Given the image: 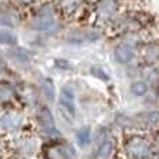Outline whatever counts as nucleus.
<instances>
[{"mask_svg":"<svg viewBox=\"0 0 159 159\" xmlns=\"http://www.w3.org/2000/svg\"><path fill=\"white\" fill-rule=\"evenodd\" d=\"M154 149V141L143 133H130L121 145V152L126 159H151Z\"/></svg>","mask_w":159,"mask_h":159,"instance_id":"f257e3e1","label":"nucleus"},{"mask_svg":"<svg viewBox=\"0 0 159 159\" xmlns=\"http://www.w3.org/2000/svg\"><path fill=\"white\" fill-rule=\"evenodd\" d=\"M13 149L17 158H32L36 157L41 151V143L39 138L30 133H21L16 137L13 143Z\"/></svg>","mask_w":159,"mask_h":159,"instance_id":"f03ea898","label":"nucleus"},{"mask_svg":"<svg viewBox=\"0 0 159 159\" xmlns=\"http://www.w3.org/2000/svg\"><path fill=\"white\" fill-rule=\"evenodd\" d=\"M27 124V117L18 109L6 110L0 115V130L8 134H21Z\"/></svg>","mask_w":159,"mask_h":159,"instance_id":"7ed1b4c3","label":"nucleus"},{"mask_svg":"<svg viewBox=\"0 0 159 159\" xmlns=\"http://www.w3.org/2000/svg\"><path fill=\"white\" fill-rule=\"evenodd\" d=\"M46 159H75L77 148L73 143L69 141H59L48 145L45 151Z\"/></svg>","mask_w":159,"mask_h":159,"instance_id":"20e7f679","label":"nucleus"},{"mask_svg":"<svg viewBox=\"0 0 159 159\" xmlns=\"http://www.w3.org/2000/svg\"><path fill=\"white\" fill-rule=\"evenodd\" d=\"M38 123H39V130L42 134L46 135L48 138H56L59 135V130L56 127V121L53 117L52 110L48 106H42L38 110Z\"/></svg>","mask_w":159,"mask_h":159,"instance_id":"39448f33","label":"nucleus"},{"mask_svg":"<svg viewBox=\"0 0 159 159\" xmlns=\"http://www.w3.org/2000/svg\"><path fill=\"white\" fill-rule=\"evenodd\" d=\"M31 25L34 30H38L41 32H50V30L56 27L52 10L49 7H43L36 16H34V18L31 20Z\"/></svg>","mask_w":159,"mask_h":159,"instance_id":"423d86ee","label":"nucleus"},{"mask_svg":"<svg viewBox=\"0 0 159 159\" xmlns=\"http://www.w3.org/2000/svg\"><path fill=\"white\" fill-rule=\"evenodd\" d=\"M59 105L60 109L67 117L73 119L75 116V93L71 87L66 85L61 88L59 95Z\"/></svg>","mask_w":159,"mask_h":159,"instance_id":"0eeeda50","label":"nucleus"},{"mask_svg":"<svg viewBox=\"0 0 159 159\" xmlns=\"http://www.w3.org/2000/svg\"><path fill=\"white\" fill-rule=\"evenodd\" d=\"M137 121L143 130H155L159 127V110L151 109L137 115Z\"/></svg>","mask_w":159,"mask_h":159,"instance_id":"6e6552de","label":"nucleus"},{"mask_svg":"<svg viewBox=\"0 0 159 159\" xmlns=\"http://www.w3.org/2000/svg\"><path fill=\"white\" fill-rule=\"evenodd\" d=\"M119 8L117 0H99L95 7V13L99 18H110Z\"/></svg>","mask_w":159,"mask_h":159,"instance_id":"1a4fd4ad","label":"nucleus"},{"mask_svg":"<svg viewBox=\"0 0 159 159\" xmlns=\"http://www.w3.org/2000/svg\"><path fill=\"white\" fill-rule=\"evenodd\" d=\"M113 56H115V60L117 61L119 64H129L133 61L135 53L133 46L127 43H120L116 46L115 52H113Z\"/></svg>","mask_w":159,"mask_h":159,"instance_id":"9d476101","label":"nucleus"},{"mask_svg":"<svg viewBox=\"0 0 159 159\" xmlns=\"http://www.w3.org/2000/svg\"><path fill=\"white\" fill-rule=\"evenodd\" d=\"M115 152V143L112 137H107L95 147V159H110Z\"/></svg>","mask_w":159,"mask_h":159,"instance_id":"9b49d317","label":"nucleus"},{"mask_svg":"<svg viewBox=\"0 0 159 159\" xmlns=\"http://www.w3.org/2000/svg\"><path fill=\"white\" fill-rule=\"evenodd\" d=\"M75 141L81 148L88 147L92 143V131H91V127H81L75 131Z\"/></svg>","mask_w":159,"mask_h":159,"instance_id":"f8f14e48","label":"nucleus"},{"mask_svg":"<svg viewBox=\"0 0 159 159\" xmlns=\"http://www.w3.org/2000/svg\"><path fill=\"white\" fill-rule=\"evenodd\" d=\"M148 89H149V85L144 80H135V81H133L130 84V92L134 96H138V98L145 96L148 93Z\"/></svg>","mask_w":159,"mask_h":159,"instance_id":"ddd939ff","label":"nucleus"},{"mask_svg":"<svg viewBox=\"0 0 159 159\" xmlns=\"http://www.w3.org/2000/svg\"><path fill=\"white\" fill-rule=\"evenodd\" d=\"M16 96V88L10 82H0V101H10Z\"/></svg>","mask_w":159,"mask_h":159,"instance_id":"4468645a","label":"nucleus"},{"mask_svg":"<svg viewBox=\"0 0 159 159\" xmlns=\"http://www.w3.org/2000/svg\"><path fill=\"white\" fill-rule=\"evenodd\" d=\"M41 91L48 101H53L55 99V84H53V80L45 78L41 84Z\"/></svg>","mask_w":159,"mask_h":159,"instance_id":"2eb2a0df","label":"nucleus"},{"mask_svg":"<svg viewBox=\"0 0 159 159\" xmlns=\"http://www.w3.org/2000/svg\"><path fill=\"white\" fill-rule=\"evenodd\" d=\"M81 2L82 0H61L60 7L66 14H73L81 6Z\"/></svg>","mask_w":159,"mask_h":159,"instance_id":"dca6fc26","label":"nucleus"},{"mask_svg":"<svg viewBox=\"0 0 159 159\" xmlns=\"http://www.w3.org/2000/svg\"><path fill=\"white\" fill-rule=\"evenodd\" d=\"M144 59H145L148 63H155L159 60V48L157 46H149L145 49L144 53Z\"/></svg>","mask_w":159,"mask_h":159,"instance_id":"f3484780","label":"nucleus"},{"mask_svg":"<svg viewBox=\"0 0 159 159\" xmlns=\"http://www.w3.org/2000/svg\"><path fill=\"white\" fill-rule=\"evenodd\" d=\"M11 56H13L16 60L22 61V63L30 61V53H28L24 48H16V49H13L11 50Z\"/></svg>","mask_w":159,"mask_h":159,"instance_id":"a211bd4d","label":"nucleus"},{"mask_svg":"<svg viewBox=\"0 0 159 159\" xmlns=\"http://www.w3.org/2000/svg\"><path fill=\"white\" fill-rule=\"evenodd\" d=\"M0 43L4 45H16L17 36L10 31H0Z\"/></svg>","mask_w":159,"mask_h":159,"instance_id":"6ab92c4d","label":"nucleus"},{"mask_svg":"<svg viewBox=\"0 0 159 159\" xmlns=\"http://www.w3.org/2000/svg\"><path fill=\"white\" fill-rule=\"evenodd\" d=\"M16 24V20L14 16L7 13H0V25H4V27H14Z\"/></svg>","mask_w":159,"mask_h":159,"instance_id":"aec40b11","label":"nucleus"},{"mask_svg":"<svg viewBox=\"0 0 159 159\" xmlns=\"http://www.w3.org/2000/svg\"><path fill=\"white\" fill-rule=\"evenodd\" d=\"M147 80H148V81H152V82H158L159 81V73L157 70H152V73H149V74L147 75Z\"/></svg>","mask_w":159,"mask_h":159,"instance_id":"412c9836","label":"nucleus"},{"mask_svg":"<svg viewBox=\"0 0 159 159\" xmlns=\"http://www.w3.org/2000/svg\"><path fill=\"white\" fill-rule=\"evenodd\" d=\"M154 145H155V148L159 151V130L155 133V135H154Z\"/></svg>","mask_w":159,"mask_h":159,"instance_id":"4be33fe9","label":"nucleus"},{"mask_svg":"<svg viewBox=\"0 0 159 159\" xmlns=\"http://www.w3.org/2000/svg\"><path fill=\"white\" fill-rule=\"evenodd\" d=\"M18 2L24 6H30V4H32V3H35L36 0H18Z\"/></svg>","mask_w":159,"mask_h":159,"instance_id":"5701e85b","label":"nucleus"},{"mask_svg":"<svg viewBox=\"0 0 159 159\" xmlns=\"http://www.w3.org/2000/svg\"><path fill=\"white\" fill-rule=\"evenodd\" d=\"M16 159H32V158H16Z\"/></svg>","mask_w":159,"mask_h":159,"instance_id":"b1692460","label":"nucleus"}]
</instances>
